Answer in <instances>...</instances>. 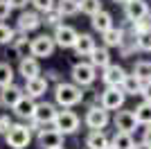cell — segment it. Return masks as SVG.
I'll return each instance as SVG.
<instances>
[{"label": "cell", "instance_id": "cell-3", "mask_svg": "<svg viewBox=\"0 0 151 149\" xmlns=\"http://www.w3.org/2000/svg\"><path fill=\"white\" fill-rule=\"evenodd\" d=\"M54 131H59L61 136L65 133H75L79 129V115L72 111H57V118H54Z\"/></svg>", "mask_w": 151, "mask_h": 149}, {"label": "cell", "instance_id": "cell-12", "mask_svg": "<svg viewBox=\"0 0 151 149\" xmlns=\"http://www.w3.org/2000/svg\"><path fill=\"white\" fill-rule=\"evenodd\" d=\"M115 127H117V131H122V133H129V136H131L133 131L138 129V122H135L133 111H120L117 115H115Z\"/></svg>", "mask_w": 151, "mask_h": 149}, {"label": "cell", "instance_id": "cell-26", "mask_svg": "<svg viewBox=\"0 0 151 149\" xmlns=\"http://www.w3.org/2000/svg\"><path fill=\"white\" fill-rule=\"evenodd\" d=\"M133 115H135V122H138V124H147V127H151V104L142 102V104L133 111Z\"/></svg>", "mask_w": 151, "mask_h": 149}, {"label": "cell", "instance_id": "cell-29", "mask_svg": "<svg viewBox=\"0 0 151 149\" xmlns=\"http://www.w3.org/2000/svg\"><path fill=\"white\" fill-rule=\"evenodd\" d=\"M79 9L93 18L95 14L101 12V0H79Z\"/></svg>", "mask_w": 151, "mask_h": 149}, {"label": "cell", "instance_id": "cell-8", "mask_svg": "<svg viewBox=\"0 0 151 149\" xmlns=\"http://www.w3.org/2000/svg\"><path fill=\"white\" fill-rule=\"evenodd\" d=\"M36 142L43 149H57V147H63V136L54 129H41L36 136Z\"/></svg>", "mask_w": 151, "mask_h": 149}, {"label": "cell", "instance_id": "cell-17", "mask_svg": "<svg viewBox=\"0 0 151 149\" xmlns=\"http://www.w3.org/2000/svg\"><path fill=\"white\" fill-rule=\"evenodd\" d=\"M25 90H27V97H41V95H45V90H47V79L45 77H34V79H29L25 84Z\"/></svg>", "mask_w": 151, "mask_h": 149}, {"label": "cell", "instance_id": "cell-39", "mask_svg": "<svg viewBox=\"0 0 151 149\" xmlns=\"http://www.w3.org/2000/svg\"><path fill=\"white\" fill-rule=\"evenodd\" d=\"M9 127H12L9 115H0V133H7V131H9Z\"/></svg>", "mask_w": 151, "mask_h": 149}, {"label": "cell", "instance_id": "cell-4", "mask_svg": "<svg viewBox=\"0 0 151 149\" xmlns=\"http://www.w3.org/2000/svg\"><path fill=\"white\" fill-rule=\"evenodd\" d=\"M95 68L90 66V63H75V68H72V81H75V86H90L95 81Z\"/></svg>", "mask_w": 151, "mask_h": 149}, {"label": "cell", "instance_id": "cell-20", "mask_svg": "<svg viewBox=\"0 0 151 149\" xmlns=\"http://www.w3.org/2000/svg\"><path fill=\"white\" fill-rule=\"evenodd\" d=\"M34 108H36V104H34V99L27 97V95H23V97L18 99V104L14 106V111H16L18 118H32V115H34Z\"/></svg>", "mask_w": 151, "mask_h": 149}, {"label": "cell", "instance_id": "cell-11", "mask_svg": "<svg viewBox=\"0 0 151 149\" xmlns=\"http://www.w3.org/2000/svg\"><path fill=\"white\" fill-rule=\"evenodd\" d=\"M101 79H104V84H106L108 88H120L122 81L126 79V72L122 66H108V68H104V74H101Z\"/></svg>", "mask_w": 151, "mask_h": 149}, {"label": "cell", "instance_id": "cell-9", "mask_svg": "<svg viewBox=\"0 0 151 149\" xmlns=\"http://www.w3.org/2000/svg\"><path fill=\"white\" fill-rule=\"evenodd\" d=\"M86 124L93 131H101L108 124V111H104L101 106H90L86 113Z\"/></svg>", "mask_w": 151, "mask_h": 149}, {"label": "cell", "instance_id": "cell-37", "mask_svg": "<svg viewBox=\"0 0 151 149\" xmlns=\"http://www.w3.org/2000/svg\"><path fill=\"white\" fill-rule=\"evenodd\" d=\"M9 14H12V7H9V2H7V0H0V20L9 18Z\"/></svg>", "mask_w": 151, "mask_h": 149}, {"label": "cell", "instance_id": "cell-44", "mask_svg": "<svg viewBox=\"0 0 151 149\" xmlns=\"http://www.w3.org/2000/svg\"><path fill=\"white\" fill-rule=\"evenodd\" d=\"M113 2H122V5H126V2H129V0H113Z\"/></svg>", "mask_w": 151, "mask_h": 149}, {"label": "cell", "instance_id": "cell-27", "mask_svg": "<svg viewBox=\"0 0 151 149\" xmlns=\"http://www.w3.org/2000/svg\"><path fill=\"white\" fill-rule=\"evenodd\" d=\"M133 138L129 136V133H122V131H117L113 136V142H111V149H133Z\"/></svg>", "mask_w": 151, "mask_h": 149}, {"label": "cell", "instance_id": "cell-14", "mask_svg": "<svg viewBox=\"0 0 151 149\" xmlns=\"http://www.w3.org/2000/svg\"><path fill=\"white\" fill-rule=\"evenodd\" d=\"M18 70H20V74L25 77V81H29V79H34V77H38L41 66H38V61L34 59V56H25V59H20Z\"/></svg>", "mask_w": 151, "mask_h": 149}, {"label": "cell", "instance_id": "cell-1", "mask_svg": "<svg viewBox=\"0 0 151 149\" xmlns=\"http://www.w3.org/2000/svg\"><path fill=\"white\" fill-rule=\"evenodd\" d=\"M54 97H57V104L61 106H75L79 104L83 99V93L81 88L75 86V84H57V88H54Z\"/></svg>", "mask_w": 151, "mask_h": 149}, {"label": "cell", "instance_id": "cell-33", "mask_svg": "<svg viewBox=\"0 0 151 149\" xmlns=\"http://www.w3.org/2000/svg\"><path fill=\"white\" fill-rule=\"evenodd\" d=\"M14 48H16L18 56H23V59H25L27 52H29V43H27V38H14Z\"/></svg>", "mask_w": 151, "mask_h": 149}, {"label": "cell", "instance_id": "cell-43", "mask_svg": "<svg viewBox=\"0 0 151 149\" xmlns=\"http://www.w3.org/2000/svg\"><path fill=\"white\" fill-rule=\"evenodd\" d=\"M147 25H149V30H151V12H149V16H147Z\"/></svg>", "mask_w": 151, "mask_h": 149}, {"label": "cell", "instance_id": "cell-19", "mask_svg": "<svg viewBox=\"0 0 151 149\" xmlns=\"http://www.w3.org/2000/svg\"><path fill=\"white\" fill-rule=\"evenodd\" d=\"M90 66L93 68H108L111 66V54L106 48H95L90 52Z\"/></svg>", "mask_w": 151, "mask_h": 149}, {"label": "cell", "instance_id": "cell-5", "mask_svg": "<svg viewBox=\"0 0 151 149\" xmlns=\"http://www.w3.org/2000/svg\"><path fill=\"white\" fill-rule=\"evenodd\" d=\"M54 41H52V36H47V34H41V36H36L34 41L29 43V52L34 56H52V52H54Z\"/></svg>", "mask_w": 151, "mask_h": 149}, {"label": "cell", "instance_id": "cell-41", "mask_svg": "<svg viewBox=\"0 0 151 149\" xmlns=\"http://www.w3.org/2000/svg\"><path fill=\"white\" fill-rule=\"evenodd\" d=\"M142 142H145L147 147H151V127H149V129H145V136H142Z\"/></svg>", "mask_w": 151, "mask_h": 149}, {"label": "cell", "instance_id": "cell-35", "mask_svg": "<svg viewBox=\"0 0 151 149\" xmlns=\"http://www.w3.org/2000/svg\"><path fill=\"white\" fill-rule=\"evenodd\" d=\"M140 95L145 97L147 104H151V81H142V88H140Z\"/></svg>", "mask_w": 151, "mask_h": 149}, {"label": "cell", "instance_id": "cell-2", "mask_svg": "<svg viewBox=\"0 0 151 149\" xmlns=\"http://www.w3.org/2000/svg\"><path fill=\"white\" fill-rule=\"evenodd\" d=\"M5 140H7V145L14 147V149H25L27 145H29V140H32V133L23 124H12L9 131L5 133Z\"/></svg>", "mask_w": 151, "mask_h": 149}, {"label": "cell", "instance_id": "cell-42", "mask_svg": "<svg viewBox=\"0 0 151 149\" xmlns=\"http://www.w3.org/2000/svg\"><path fill=\"white\" fill-rule=\"evenodd\" d=\"M133 149H151V147H147L145 142H140V145H133Z\"/></svg>", "mask_w": 151, "mask_h": 149}, {"label": "cell", "instance_id": "cell-10", "mask_svg": "<svg viewBox=\"0 0 151 149\" xmlns=\"http://www.w3.org/2000/svg\"><path fill=\"white\" fill-rule=\"evenodd\" d=\"M126 18L131 23H138V20H145L149 16V5L145 0H129L126 2Z\"/></svg>", "mask_w": 151, "mask_h": 149}, {"label": "cell", "instance_id": "cell-30", "mask_svg": "<svg viewBox=\"0 0 151 149\" xmlns=\"http://www.w3.org/2000/svg\"><path fill=\"white\" fill-rule=\"evenodd\" d=\"M14 84V68L9 63H0V88H7Z\"/></svg>", "mask_w": 151, "mask_h": 149}, {"label": "cell", "instance_id": "cell-25", "mask_svg": "<svg viewBox=\"0 0 151 149\" xmlns=\"http://www.w3.org/2000/svg\"><path fill=\"white\" fill-rule=\"evenodd\" d=\"M122 93L124 95H140V88H142V81L133 74H126V79L122 81Z\"/></svg>", "mask_w": 151, "mask_h": 149}, {"label": "cell", "instance_id": "cell-7", "mask_svg": "<svg viewBox=\"0 0 151 149\" xmlns=\"http://www.w3.org/2000/svg\"><path fill=\"white\" fill-rule=\"evenodd\" d=\"M124 97L126 95L122 93V88H106L101 93V108L104 111H115L124 104Z\"/></svg>", "mask_w": 151, "mask_h": 149}, {"label": "cell", "instance_id": "cell-23", "mask_svg": "<svg viewBox=\"0 0 151 149\" xmlns=\"http://www.w3.org/2000/svg\"><path fill=\"white\" fill-rule=\"evenodd\" d=\"M54 7H57V14L59 16H75L77 12H79V0H59V2H54Z\"/></svg>", "mask_w": 151, "mask_h": 149}, {"label": "cell", "instance_id": "cell-36", "mask_svg": "<svg viewBox=\"0 0 151 149\" xmlns=\"http://www.w3.org/2000/svg\"><path fill=\"white\" fill-rule=\"evenodd\" d=\"M59 20H61V16H59L57 12H47L45 14V23L52 25V27H59Z\"/></svg>", "mask_w": 151, "mask_h": 149}, {"label": "cell", "instance_id": "cell-16", "mask_svg": "<svg viewBox=\"0 0 151 149\" xmlns=\"http://www.w3.org/2000/svg\"><path fill=\"white\" fill-rule=\"evenodd\" d=\"M23 97V88H18V86H7V88H2V93H0V104L2 106H16L18 104V99Z\"/></svg>", "mask_w": 151, "mask_h": 149}, {"label": "cell", "instance_id": "cell-13", "mask_svg": "<svg viewBox=\"0 0 151 149\" xmlns=\"http://www.w3.org/2000/svg\"><path fill=\"white\" fill-rule=\"evenodd\" d=\"M54 118H57V108L52 104H38L36 108H34V115H32V120L36 124H50V122H54Z\"/></svg>", "mask_w": 151, "mask_h": 149}, {"label": "cell", "instance_id": "cell-34", "mask_svg": "<svg viewBox=\"0 0 151 149\" xmlns=\"http://www.w3.org/2000/svg\"><path fill=\"white\" fill-rule=\"evenodd\" d=\"M12 41H14V30L9 25L0 23V43H12Z\"/></svg>", "mask_w": 151, "mask_h": 149}, {"label": "cell", "instance_id": "cell-21", "mask_svg": "<svg viewBox=\"0 0 151 149\" xmlns=\"http://www.w3.org/2000/svg\"><path fill=\"white\" fill-rule=\"evenodd\" d=\"M93 27H95L97 32H101V34H104V32H108L111 27H113V16L101 9L99 14H95V16H93Z\"/></svg>", "mask_w": 151, "mask_h": 149}, {"label": "cell", "instance_id": "cell-6", "mask_svg": "<svg viewBox=\"0 0 151 149\" xmlns=\"http://www.w3.org/2000/svg\"><path fill=\"white\" fill-rule=\"evenodd\" d=\"M77 36H79V32L75 30V27H70V25H59L57 32H54V36H52V41H54V45H59V48H72L77 41Z\"/></svg>", "mask_w": 151, "mask_h": 149}, {"label": "cell", "instance_id": "cell-45", "mask_svg": "<svg viewBox=\"0 0 151 149\" xmlns=\"http://www.w3.org/2000/svg\"><path fill=\"white\" fill-rule=\"evenodd\" d=\"M57 149H63V147H57Z\"/></svg>", "mask_w": 151, "mask_h": 149}, {"label": "cell", "instance_id": "cell-31", "mask_svg": "<svg viewBox=\"0 0 151 149\" xmlns=\"http://www.w3.org/2000/svg\"><path fill=\"white\" fill-rule=\"evenodd\" d=\"M135 45L142 52H151V30L145 32V34H140V36H135Z\"/></svg>", "mask_w": 151, "mask_h": 149}, {"label": "cell", "instance_id": "cell-28", "mask_svg": "<svg viewBox=\"0 0 151 149\" xmlns=\"http://www.w3.org/2000/svg\"><path fill=\"white\" fill-rule=\"evenodd\" d=\"M133 77L140 81H151V61H138L133 66Z\"/></svg>", "mask_w": 151, "mask_h": 149}, {"label": "cell", "instance_id": "cell-38", "mask_svg": "<svg viewBox=\"0 0 151 149\" xmlns=\"http://www.w3.org/2000/svg\"><path fill=\"white\" fill-rule=\"evenodd\" d=\"M133 32L135 34H145V32H149V25H147V20H138V23H133Z\"/></svg>", "mask_w": 151, "mask_h": 149}, {"label": "cell", "instance_id": "cell-22", "mask_svg": "<svg viewBox=\"0 0 151 149\" xmlns=\"http://www.w3.org/2000/svg\"><path fill=\"white\" fill-rule=\"evenodd\" d=\"M86 147L88 149H108L111 142H108L106 133H101V131H93L88 138H86Z\"/></svg>", "mask_w": 151, "mask_h": 149}, {"label": "cell", "instance_id": "cell-24", "mask_svg": "<svg viewBox=\"0 0 151 149\" xmlns=\"http://www.w3.org/2000/svg\"><path fill=\"white\" fill-rule=\"evenodd\" d=\"M104 43L108 45V48H120L122 43H124V32L117 27H111L108 32H104Z\"/></svg>", "mask_w": 151, "mask_h": 149}, {"label": "cell", "instance_id": "cell-32", "mask_svg": "<svg viewBox=\"0 0 151 149\" xmlns=\"http://www.w3.org/2000/svg\"><path fill=\"white\" fill-rule=\"evenodd\" d=\"M29 2L36 7L38 12H43V14L54 12V0H29Z\"/></svg>", "mask_w": 151, "mask_h": 149}, {"label": "cell", "instance_id": "cell-46", "mask_svg": "<svg viewBox=\"0 0 151 149\" xmlns=\"http://www.w3.org/2000/svg\"><path fill=\"white\" fill-rule=\"evenodd\" d=\"M108 149H111V147H108Z\"/></svg>", "mask_w": 151, "mask_h": 149}, {"label": "cell", "instance_id": "cell-15", "mask_svg": "<svg viewBox=\"0 0 151 149\" xmlns=\"http://www.w3.org/2000/svg\"><path fill=\"white\" fill-rule=\"evenodd\" d=\"M72 48H75V52L79 56H90V52H93L97 45H95V38L90 36V34H79Z\"/></svg>", "mask_w": 151, "mask_h": 149}, {"label": "cell", "instance_id": "cell-18", "mask_svg": "<svg viewBox=\"0 0 151 149\" xmlns=\"http://www.w3.org/2000/svg\"><path fill=\"white\" fill-rule=\"evenodd\" d=\"M18 27L20 32H32V30H38L41 27V18H38L36 12H23L18 18Z\"/></svg>", "mask_w": 151, "mask_h": 149}, {"label": "cell", "instance_id": "cell-40", "mask_svg": "<svg viewBox=\"0 0 151 149\" xmlns=\"http://www.w3.org/2000/svg\"><path fill=\"white\" fill-rule=\"evenodd\" d=\"M7 2H9V7H12V9H14V7H16V9H23L29 0H7Z\"/></svg>", "mask_w": 151, "mask_h": 149}]
</instances>
